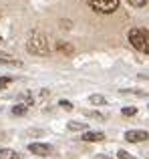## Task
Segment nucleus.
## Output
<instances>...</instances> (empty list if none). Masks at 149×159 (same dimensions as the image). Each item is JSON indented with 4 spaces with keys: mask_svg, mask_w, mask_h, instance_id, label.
<instances>
[{
    "mask_svg": "<svg viewBox=\"0 0 149 159\" xmlns=\"http://www.w3.org/2000/svg\"><path fill=\"white\" fill-rule=\"evenodd\" d=\"M89 101H91V105H105V103H107V99L103 97V95H91V97H89Z\"/></svg>",
    "mask_w": 149,
    "mask_h": 159,
    "instance_id": "9b49d317",
    "label": "nucleus"
},
{
    "mask_svg": "<svg viewBox=\"0 0 149 159\" xmlns=\"http://www.w3.org/2000/svg\"><path fill=\"white\" fill-rule=\"evenodd\" d=\"M95 159H113V157H109V155H97Z\"/></svg>",
    "mask_w": 149,
    "mask_h": 159,
    "instance_id": "aec40b11",
    "label": "nucleus"
},
{
    "mask_svg": "<svg viewBox=\"0 0 149 159\" xmlns=\"http://www.w3.org/2000/svg\"><path fill=\"white\" fill-rule=\"evenodd\" d=\"M28 151L38 155V157H48L52 153V147L51 145H44V143H30L28 145Z\"/></svg>",
    "mask_w": 149,
    "mask_h": 159,
    "instance_id": "20e7f679",
    "label": "nucleus"
},
{
    "mask_svg": "<svg viewBox=\"0 0 149 159\" xmlns=\"http://www.w3.org/2000/svg\"><path fill=\"white\" fill-rule=\"evenodd\" d=\"M26 113V105L24 103H18V105L12 107V115H24Z\"/></svg>",
    "mask_w": 149,
    "mask_h": 159,
    "instance_id": "f8f14e48",
    "label": "nucleus"
},
{
    "mask_svg": "<svg viewBox=\"0 0 149 159\" xmlns=\"http://www.w3.org/2000/svg\"><path fill=\"white\" fill-rule=\"evenodd\" d=\"M0 57H6V54H2V52H0Z\"/></svg>",
    "mask_w": 149,
    "mask_h": 159,
    "instance_id": "412c9836",
    "label": "nucleus"
},
{
    "mask_svg": "<svg viewBox=\"0 0 149 159\" xmlns=\"http://www.w3.org/2000/svg\"><path fill=\"white\" fill-rule=\"evenodd\" d=\"M69 129L71 131H85L87 123H79V121H69Z\"/></svg>",
    "mask_w": 149,
    "mask_h": 159,
    "instance_id": "9d476101",
    "label": "nucleus"
},
{
    "mask_svg": "<svg viewBox=\"0 0 149 159\" xmlns=\"http://www.w3.org/2000/svg\"><path fill=\"white\" fill-rule=\"evenodd\" d=\"M26 51L30 54H36V57H47L51 52V44H48V39L43 34V32H32V36L28 39Z\"/></svg>",
    "mask_w": 149,
    "mask_h": 159,
    "instance_id": "f257e3e1",
    "label": "nucleus"
},
{
    "mask_svg": "<svg viewBox=\"0 0 149 159\" xmlns=\"http://www.w3.org/2000/svg\"><path fill=\"white\" fill-rule=\"evenodd\" d=\"M129 43L133 44L139 52L149 54V32L145 28H131L129 30Z\"/></svg>",
    "mask_w": 149,
    "mask_h": 159,
    "instance_id": "f03ea898",
    "label": "nucleus"
},
{
    "mask_svg": "<svg viewBox=\"0 0 149 159\" xmlns=\"http://www.w3.org/2000/svg\"><path fill=\"white\" fill-rule=\"evenodd\" d=\"M59 107H63L65 111H73V103H71V101H65V99L59 103Z\"/></svg>",
    "mask_w": 149,
    "mask_h": 159,
    "instance_id": "f3484780",
    "label": "nucleus"
},
{
    "mask_svg": "<svg viewBox=\"0 0 149 159\" xmlns=\"http://www.w3.org/2000/svg\"><path fill=\"white\" fill-rule=\"evenodd\" d=\"M125 139L129 141V143H139V141L149 139V133L147 131H141V129H131V131L125 133Z\"/></svg>",
    "mask_w": 149,
    "mask_h": 159,
    "instance_id": "39448f33",
    "label": "nucleus"
},
{
    "mask_svg": "<svg viewBox=\"0 0 149 159\" xmlns=\"http://www.w3.org/2000/svg\"><path fill=\"white\" fill-rule=\"evenodd\" d=\"M18 157L20 155L14 151V149H6V147L0 149V159H18Z\"/></svg>",
    "mask_w": 149,
    "mask_h": 159,
    "instance_id": "6e6552de",
    "label": "nucleus"
},
{
    "mask_svg": "<svg viewBox=\"0 0 149 159\" xmlns=\"http://www.w3.org/2000/svg\"><path fill=\"white\" fill-rule=\"evenodd\" d=\"M10 81H12L10 77H4V79H0V91H2V89H4V87H6V85H8Z\"/></svg>",
    "mask_w": 149,
    "mask_h": 159,
    "instance_id": "6ab92c4d",
    "label": "nucleus"
},
{
    "mask_svg": "<svg viewBox=\"0 0 149 159\" xmlns=\"http://www.w3.org/2000/svg\"><path fill=\"white\" fill-rule=\"evenodd\" d=\"M81 139L83 141H103L105 139V133H101V131H85Z\"/></svg>",
    "mask_w": 149,
    "mask_h": 159,
    "instance_id": "423d86ee",
    "label": "nucleus"
},
{
    "mask_svg": "<svg viewBox=\"0 0 149 159\" xmlns=\"http://www.w3.org/2000/svg\"><path fill=\"white\" fill-rule=\"evenodd\" d=\"M87 2H89V6L93 10L101 12V14H111L119 6V0H87Z\"/></svg>",
    "mask_w": 149,
    "mask_h": 159,
    "instance_id": "7ed1b4c3",
    "label": "nucleus"
},
{
    "mask_svg": "<svg viewBox=\"0 0 149 159\" xmlns=\"http://www.w3.org/2000/svg\"><path fill=\"white\" fill-rule=\"evenodd\" d=\"M117 155H119V159H135V157H131V155H129V153H127V151H125V149H121V151H119V153H117Z\"/></svg>",
    "mask_w": 149,
    "mask_h": 159,
    "instance_id": "a211bd4d",
    "label": "nucleus"
},
{
    "mask_svg": "<svg viewBox=\"0 0 149 159\" xmlns=\"http://www.w3.org/2000/svg\"><path fill=\"white\" fill-rule=\"evenodd\" d=\"M127 2H129L131 6H135V8H141V6L147 4V0H127Z\"/></svg>",
    "mask_w": 149,
    "mask_h": 159,
    "instance_id": "dca6fc26",
    "label": "nucleus"
},
{
    "mask_svg": "<svg viewBox=\"0 0 149 159\" xmlns=\"http://www.w3.org/2000/svg\"><path fill=\"white\" fill-rule=\"evenodd\" d=\"M121 113H123L125 117H133L135 113H137V109H135V107H125V109H123Z\"/></svg>",
    "mask_w": 149,
    "mask_h": 159,
    "instance_id": "2eb2a0df",
    "label": "nucleus"
},
{
    "mask_svg": "<svg viewBox=\"0 0 149 159\" xmlns=\"http://www.w3.org/2000/svg\"><path fill=\"white\" fill-rule=\"evenodd\" d=\"M24 135H26V137H43L44 131H43V129H28Z\"/></svg>",
    "mask_w": 149,
    "mask_h": 159,
    "instance_id": "ddd939ff",
    "label": "nucleus"
},
{
    "mask_svg": "<svg viewBox=\"0 0 149 159\" xmlns=\"http://www.w3.org/2000/svg\"><path fill=\"white\" fill-rule=\"evenodd\" d=\"M0 44H2V39H0Z\"/></svg>",
    "mask_w": 149,
    "mask_h": 159,
    "instance_id": "4be33fe9",
    "label": "nucleus"
},
{
    "mask_svg": "<svg viewBox=\"0 0 149 159\" xmlns=\"http://www.w3.org/2000/svg\"><path fill=\"white\" fill-rule=\"evenodd\" d=\"M56 51H59L61 54L71 57V54L74 52V48H73V44H69V43H56Z\"/></svg>",
    "mask_w": 149,
    "mask_h": 159,
    "instance_id": "0eeeda50",
    "label": "nucleus"
},
{
    "mask_svg": "<svg viewBox=\"0 0 149 159\" xmlns=\"http://www.w3.org/2000/svg\"><path fill=\"white\" fill-rule=\"evenodd\" d=\"M85 115L91 117V119H97V121H103V119H105V115H101V113H97V111H85Z\"/></svg>",
    "mask_w": 149,
    "mask_h": 159,
    "instance_id": "4468645a",
    "label": "nucleus"
},
{
    "mask_svg": "<svg viewBox=\"0 0 149 159\" xmlns=\"http://www.w3.org/2000/svg\"><path fill=\"white\" fill-rule=\"evenodd\" d=\"M0 65H6V66H22V62L16 61V58H10V57H0Z\"/></svg>",
    "mask_w": 149,
    "mask_h": 159,
    "instance_id": "1a4fd4ad",
    "label": "nucleus"
}]
</instances>
